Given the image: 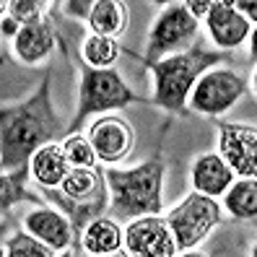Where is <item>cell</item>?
Listing matches in <instances>:
<instances>
[{
  "label": "cell",
  "mask_w": 257,
  "mask_h": 257,
  "mask_svg": "<svg viewBox=\"0 0 257 257\" xmlns=\"http://www.w3.org/2000/svg\"><path fill=\"white\" fill-rule=\"evenodd\" d=\"M60 133V117L52 107L50 75H44L39 88L21 104L6 107L0 114V164L3 172L29 169V161L42 146L52 143Z\"/></svg>",
  "instance_id": "6da1fadb"
},
{
  "label": "cell",
  "mask_w": 257,
  "mask_h": 257,
  "mask_svg": "<svg viewBox=\"0 0 257 257\" xmlns=\"http://www.w3.org/2000/svg\"><path fill=\"white\" fill-rule=\"evenodd\" d=\"M104 182L109 187V210L119 221H135L161 213V185L164 161L154 156L133 169H104Z\"/></svg>",
  "instance_id": "7a4b0ae2"
},
{
  "label": "cell",
  "mask_w": 257,
  "mask_h": 257,
  "mask_svg": "<svg viewBox=\"0 0 257 257\" xmlns=\"http://www.w3.org/2000/svg\"><path fill=\"white\" fill-rule=\"evenodd\" d=\"M226 55L223 52H213V50H203L200 44L179 52V55H169L151 63V73L156 78V88H154V104L166 112L174 114H185L187 99L192 94L195 83L200 81V75L210 68H218V63H223Z\"/></svg>",
  "instance_id": "3957f363"
},
{
  "label": "cell",
  "mask_w": 257,
  "mask_h": 257,
  "mask_svg": "<svg viewBox=\"0 0 257 257\" xmlns=\"http://www.w3.org/2000/svg\"><path fill=\"white\" fill-rule=\"evenodd\" d=\"M138 101L133 88L122 81L114 68H86L81 73V86H78V114H75L70 135L78 133V127L96 112H109V109H122L127 104Z\"/></svg>",
  "instance_id": "277c9868"
},
{
  "label": "cell",
  "mask_w": 257,
  "mask_h": 257,
  "mask_svg": "<svg viewBox=\"0 0 257 257\" xmlns=\"http://www.w3.org/2000/svg\"><path fill=\"white\" fill-rule=\"evenodd\" d=\"M198 32L200 24L187 11L185 3H166L156 16L154 26H151L146 44V65L195 47L192 42L198 39Z\"/></svg>",
  "instance_id": "5b68a950"
},
{
  "label": "cell",
  "mask_w": 257,
  "mask_h": 257,
  "mask_svg": "<svg viewBox=\"0 0 257 257\" xmlns=\"http://www.w3.org/2000/svg\"><path fill=\"white\" fill-rule=\"evenodd\" d=\"M166 221H169L172 234L177 239V249L187 252L192 247H198L221 223V205L216 203V198L192 192L177 208L169 210Z\"/></svg>",
  "instance_id": "8992f818"
},
{
  "label": "cell",
  "mask_w": 257,
  "mask_h": 257,
  "mask_svg": "<svg viewBox=\"0 0 257 257\" xmlns=\"http://www.w3.org/2000/svg\"><path fill=\"white\" fill-rule=\"evenodd\" d=\"M247 91L244 78L229 68H210L200 75L190 94V109L208 117H218L229 112Z\"/></svg>",
  "instance_id": "52a82bcc"
},
{
  "label": "cell",
  "mask_w": 257,
  "mask_h": 257,
  "mask_svg": "<svg viewBox=\"0 0 257 257\" xmlns=\"http://www.w3.org/2000/svg\"><path fill=\"white\" fill-rule=\"evenodd\" d=\"M218 154L239 179H257V127L218 122Z\"/></svg>",
  "instance_id": "ba28073f"
},
{
  "label": "cell",
  "mask_w": 257,
  "mask_h": 257,
  "mask_svg": "<svg viewBox=\"0 0 257 257\" xmlns=\"http://www.w3.org/2000/svg\"><path fill=\"white\" fill-rule=\"evenodd\" d=\"M125 247L133 257H177V239L161 216H143L125 226Z\"/></svg>",
  "instance_id": "9c48e42d"
},
{
  "label": "cell",
  "mask_w": 257,
  "mask_h": 257,
  "mask_svg": "<svg viewBox=\"0 0 257 257\" xmlns=\"http://www.w3.org/2000/svg\"><path fill=\"white\" fill-rule=\"evenodd\" d=\"M104 174L96 172V166H73L68 172L65 182L57 190H44L47 200L57 208L63 205H88V203H104L107 190H104Z\"/></svg>",
  "instance_id": "30bf717a"
},
{
  "label": "cell",
  "mask_w": 257,
  "mask_h": 257,
  "mask_svg": "<svg viewBox=\"0 0 257 257\" xmlns=\"http://www.w3.org/2000/svg\"><path fill=\"white\" fill-rule=\"evenodd\" d=\"M88 141H91L96 159L104 164H119L133 146H135V133L122 117H101L88 130Z\"/></svg>",
  "instance_id": "8fae6325"
},
{
  "label": "cell",
  "mask_w": 257,
  "mask_h": 257,
  "mask_svg": "<svg viewBox=\"0 0 257 257\" xmlns=\"http://www.w3.org/2000/svg\"><path fill=\"white\" fill-rule=\"evenodd\" d=\"M24 226H26L29 234L37 236L39 241H44L47 247H52L55 252H65V249L73 247L75 229H73L70 218L60 208L39 205L34 210H29L24 216Z\"/></svg>",
  "instance_id": "7c38bea8"
},
{
  "label": "cell",
  "mask_w": 257,
  "mask_h": 257,
  "mask_svg": "<svg viewBox=\"0 0 257 257\" xmlns=\"http://www.w3.org/2000/svg\"><path fill=\"white\" fill-rule=\"evenodd\" d=\"M205 29L221 50H234L252 34L249 21L236 11L234 3H226V0L213 3L210 13L205 16Z\"/></svg>",
  "instance_id": "4fadbf2b"
},
{
  "label": "cell",
  "mask_w": 257,
  "mask_h": 257,
  "mask_svg": "<svg viewBox=\"0 0 257 257\" xmlns=\"http://www.w3.org/2000/svg\"><path fill=\"white\" fill-rule=\"evenodd\" d=\"M55 47V32L50 19L44 16L34 24L21 26L19 37L13 39V55H16L24 65H39L42 60H47Z\"/></svg>",
  "instance_id": "5bb4252c"
},
{
  "label": "cell",
  "mask_w": 257,
  "mask_h": 257,
  "mask_svg": "<svg viewBox=\"0 0 257 257\" xmlns=\"http://www.w3.org/2000/svg\"><path fill=\"white\" fill-rule=\"evenodd\" d=\"M192 185L195 192L208 195V198L226 195V190L234 185V172L221 154H203L192 164Z\"/></svg>",
  "instance_id": "9a60e30c"
},
{
  "label": "cell",
  "mask_w": 257,
  "mask_h": 257,
  "mask_svg": "<svg viewBox=\"0 0 257 257\" xmlns=\"http://www.w3.org/2000/svg\"><path fill=\"white\" fill-rule=\"evenodd\" d=\"M29 169H32V177L34 182L42 187V190H57L60 185L65 182L68 172L73 169L63 146L57 143H47L42 146L37 154L32 156V161H29Z\"/></svg>",
  "instance_id": "2e32d148"
},
{
  "label": "cell",
  "mask_w": 257,
  "mask_h": 257,
  "mask_svg": "<svg viewBox=\"0 0 257 257\" xmlns=\"http://www.w3.org/2000/svg\"><path fill=\"white\" fill-rule=\"evenodd\" d=\"M81 244L88 254H112L119 252V247L125 244V231L119 229L114 218L99 216L81 231Z\"/></svg>",
  "instance_id": "e0dca14e"
},
{
  "label": "cell",
  "mask_w": 257,
  "mask_h": 257,
  "mask_svg": "<svg viewBox=\"0 0 257 257\" xmlns=\"http://www.w3.org/2000/svg\"><path fill=\"white\" fill-rule=\"evenodd\" d=\"M91 32L99 37H112L117 39L119 34L125 32V24H127V11L125 3H117V0H96L94 8H91Z\"/></svg>",
  "instance_id": "ac0fdd59"
},
{
  "label": "cell",
  "mask_w": 257,
  "mask_h": 257,
  "mask_svg": "<svg viewBox=\"0 0 257 257\" xmlns=\"http://www.w3.org/2000/svg\"><path fill=\"white\" fill-rule=\"evenodd\" d=\"M223 205L234 218H254L257 216V179H236L226 190Z\"/></svg>",
  "instance_id": "d6986e66"
},
{
  "label": "cell",
  "mask_w": 257,
  "mask_h": 257,
  "mask_svg": "<svg viewBox=\"0 0 257 257\" xmlns=\"http://www.w3.org/2000/svg\"><path fill=\"white\" fill-rule=\"evenodd\" d=\"M119 42L112 39V37H99V34H91L86 37L83 47H81V55H83V63L88 68H96V70H104V68H112L114 60L119 57Z\"/></svg>",
  "instance_id": "ffe728a7"
},
{
  "label": "cell",
  "mask_w": 257,
  "mask_h": 257,
  "mask_svg": "<svg viewBox=\"0 0 257 257\" xmlns=\"http://www.w3.org/2000/svg\"><path fill=\"white\" fill-rule=\"evenodd\" d=\"M3 257H57L52 247H47L44 241H39L37 236L32 234H11L6 241H3Z\"/></svg>",
  "instance_id": "44dd1931"
},
{
  "label": "cell",
  "mask_w": 257,
  "mask_h": 257,
  "mask_svg": "<svg viewBox=\"0 0 257 257\" xmlns=\"http://www.w3.org/2000/svg\"><path fill=\"white\" fill-rule=\"evenodd\" d=\"M63 151L70 161V166H96V151L88 141V135H68L63 141Z\"/></svg>",
  "instance_id": "7402d4cb"
},
{
  "label": "cell",
  "mask_w": 257,
  "mask_h": 257,
  "mask_svg": "<svg viewBox=\"0 0 257 257\" xmlns=\"http://www.w3.org/2000/svg\"><path fill=\"white\" fill-rule=\"evenodd\" d=\"M3 8L21 26H26V24H34V21L44 19V8H50V3H39V0H11V3H3Z\"/></svg>",
  "instance_id": "603a6c76"
},
{
  "label": "cell",
  "mask_w": 257,
  "mask_h": 257,
  "mask_svg": "<svg viewBox=\"0 0 257 257\" xmlns=\"http://www.w3.org/2000/svg\"><path fill=\"white\" fill-rule=\"evenodd\" d=\"M91 8L94 3L91 0H83V3H78V0H70V3H63V11L68 13V16H78V19H91Z\"/></svg>",
  "instance_id": "cb8c5ba5"
},
{
  "label": "cell",
  "mask_w": 257,
  "mask_h": 257,
  "mask_svg": "<svg viewBox=\"0 0 257 257\" xmlns=\"http://www.w3.org/2000/svg\"><path fill=\"white\" fill-rule=\"evenodd\" d=\"M185 6H187V11L192 13V16L200 21V19H205L208 13H210V8H213V0H198V3H195V0H187Z\"/></svg>",
  "instance_id": "d4e9b609"
},
{
  "label": "cell",
  "mask_w": 257,
  "mask_h": 257,
  "mask_svg": "<svg viewBox=\"0 0 257 257\" xmlns=\"http://www.w3.org/2000/svg\"><path fill=\"white\" fill-rule=\"evenodd\" d=\"M0 26H3L0 32H3V37H6V39H16V37H19V32H21V24H19L16 19H13L11 13H3V21H0Z\"/></svg>",
  "instance_id": "484cf974"
},
{
  "label": "cell",
  "mask_w": 257,
  "mask_h": 257,
  "mask_svg": "<svg viewBox=\"0 0 257 257\" xmlns=\"http://www.w3.org/2000/svg\"><path fill=\"white\" fill-rule=\"evenodd\" d=\"M236 11L244 16L247 21H254L257 24V0H236Z\"/></svg>",
  "instance_id": "4316f807"
},
{
  "label": "cell",
  "mask_w": 257,
  "mask_h": 257,
  "mask_svg": "<svg viewBox=\"0 0 257 257\" xmlns=\"http://www.w3.org/2000/svg\"><path fill=\"white\" fill-rule=\"evenodd\" d=\"M249 55L257 60V29H252V34H249Z\"/></svg>",
  "instance_id": "83f0119b"
},
{
  "label": "cell",
  "mask_w": 257,
  "mask_h": 257,
  "mask_svg": "<svg viewBox=\"0 0 257 257\" xmlns=\"http://www.w3.org/2000/svg\"><path fill=\"white\" fill-rule=\"evenodd\" d=\"M101 257H133L130 252H122V249H119V252H112V254H101Z\"/></svg>",
  "instance_id": "f1b7e54d"
},
{
  "label": "cell",
  "mask_w": 257,
  "mask_h": 257,
  "mask_svg": "<svg viewBox=\"0 0 257 257\" xmlns=\"http://www.w3.org/2000/svg\"><path fill=\"white\" fill-rule=\"evenodd\" d=\"M177 257H203V254H200V252H190V249H187V252H182V254H177Z\"/></svg>",
  "instance_id": "f546056e"
},
{
  "label": "cell",
  "mask_w": 257,
  "mask_h": 257,
  "mask_svg": "<svg viewBox=\"0 0 257 257\" xmlns=\"http://www.w3.org/2000/svg\"><path fill=\"white\" fill-rule=\"evenodd\" d=\"M249 257H257V241L252 244V252H249Z\"/></svg>",
  "instance_id": "4dcf8cb0"
},
{
  "label": "cell",
  "mask_w": 257,
  "mask_h": 257,
  "mask_svg": "<svg viewBox=\"0 0 257 257\" xmlns=\"http://www.w3.org/2000/svg\"><path fill=\"white\" fill-rule=\"evenodd\" d=\"M252 86H254V91H257V70H254V75H252Z\"/></svg>",
  "instance_id": "1f68e13d"
}]
</instances>
